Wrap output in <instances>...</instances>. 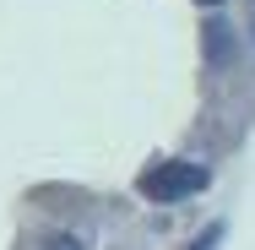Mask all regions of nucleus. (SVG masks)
<instances>
[{
	"label": "nucleus",
	"instance_id": "nucleus-2",
	"mask_svg": "<svg viewBox=\"0 0 255 250\" xmlns=\"http://www.w3.org/2000/svg\"><path fill=\"white\" fill-rule=\"evenodd\" d=\"M206 49H212V60H223V54H228V27H223V22H212V27H206Z\"/></svg>",
	"mask_w": 255,
	"mask_h": 250
},
{
	"label": "nucleus",
	"instance_id": "nucleus-5",
	"mask_svg": "<svg viewBox=\"0 0 255 250\" xmlns=\"http://www.w3.org/2000/svg\"><path fill=\"white\" fill-rule=\"evenodd\" d=\"M201 5H223V0H201Z\"/></svg>",
	"mask_w": 255,
	"mask_h": 250
},
{
	"label": "nucleus",
	"instance_id": "nucleus-1",
	"mask_svg": "<svg viewBox=\"0 0 255 250\" xmlns=\"http://www.w3.org/2000/svg\"><path fill=\"white\" fill-rule=\"evenodd\" d=\"M206 174L201 163H185V158H163V163H152L141 180H136V191L147 201H185V196H196V191H206Z\"/></svg>",
	"mask_w": 255,
	"mask_h": 250
},
{
	"label": "nucleus",
	"instance_id": "nucleus-4",
	"mask_svg": "<svg viewBox=\"0 0 255 250\" xmlns=\"http://www.w3.org/2000/svg\"><path fill=\"white\" fill-rule=\"evenodd\" d=\"M217 240H223V229H206V234H201V240H196V245H190V250H212V245H217Z\"/></svg>",
	"mask_w": 255,
	"mask_h": 250
},
{
	"label": "nucleus",
	"instance_id": "nucleus-3",
	"mask_svg": "<svg viewBox=\"0 0 255 250\" xmlns=\"http://www.w3.org/2000/svg\"><path fill=\"white\" fill-rule=\"evenodd\" d=\"M49 250H82V240H76V234H54Z\"/></svg>",
	"mask_w": 255,
	"mask_h": 250
}]
</instances>
